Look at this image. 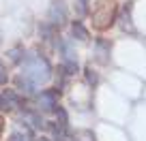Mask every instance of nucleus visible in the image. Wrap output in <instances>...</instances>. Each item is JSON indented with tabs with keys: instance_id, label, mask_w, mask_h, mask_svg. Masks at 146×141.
I'll return each mask as SVG.
<instances>
[{
	"instance_id": "nucleus-2",
	"label": "nucleus",
	"mask_w": 146,
	"mask_h": 141,
	"mask_svg": "<svg viewBox=\"0 0 146 141\" xmlns=\"http://www.w3.org/2000/svg\"><path fill=\"white\" fill-rule=\"evenodd\" d=\"M116 13H118V7H116L114 0H99L92 9V28L95 30H108L116 22Z\"/></svg>"
},
{
	"instance_id": "nucleus-6",
	"label": "nucleus",
	"mask_w": 146,
	"mask_h": 141,
	"mask_svg": "<svg viewBox=\"0 0 146 141\" xmlns=\"http://www.w3.org/2000/svg\"><path fill=\"white\" fill-rule=\"evenodd\" d=\"M73 141H95V132L92 131H78L73 135Z\"/></svg>"
},
{
	"instance_id": "nucleus-5",
	"label": "nucleus",
	"mask_w": 146,
	"mask_h": 141,
	"mask_svg": "<svg viewBox=\"0 0 146 141\" xmlns=\"http://www.w3.org/2000/svg\"><path fill=\"white\" fill-rule=\"evenodd\" d=\"M71 32H73V37L80 39V41H86V39H88V30H86L80 22H75V24L71 26Z\"/></svg>"
},
{
	"instance_id": "nucleus-7",
	"label": "nucleus",
	"mask_w": 146,
	"mask_h": 141,
	"mask_svg": "<svg viewBox=\"0 0 146 141\" xmlns=\"http://www.w3.org/2000/svg\"><path fill=\"white\" fill-rule=\"evenodd\" d=\"M9 141H32V137H30V132H24V131H15L13 135H11V139Z\"/></svg>"
},
{
	"instance_id": "nucleus-1",
	"label": "nucleus",
	"mask_w": 146,
	"mask_h": 141,
	"mask_svg": "<svg viewBox=\"0 0 146 141\" xmlns=\"http://www.w3.org/2000/svg\"><path fill=\"white\" fill-rule=\"evenodd\" d=\"M19 77H24L32 88L43 86V83L52 77V66L41 54H35V51H32V54L24 56L22 75H19Z\"/></svg>"
},
{
	"instance_id": "nucleus-10",
	"label": "nucleus",
	"mask_w": 146,
	"mask_h": 141,
	"mask_svg": "<svg viewBox=\"0 0 146 141\" xmlns=\"http://www.w3.org/2000/svg\"><path fill=\"white\" fill-rule=\"evenodd\" d=\"M86 9H88V7H86V0H80V15L86 13Z\"/></svg>"
},
{
	"instance_id": "nucleus-3",
	"label": "nucleus",
	"mask_w": 146,
	"mask_h": 141,
	"mask_svg": "<svg viewBox=\"0 0 146 141\" xmlns=\"http://www.w3.org/2000/svg\"><path fill=\"white\" fill-rule=\"evenodd\" d=\"M50 22L52 26H62L67 22V7H64V0H54L50 7Z\"/></svg>"
},
{
	"instance_id": "nucleus-11",
	"label": "nucleus",
	"mask_w": 146,
	"mask_h": 141,
	"mask_svg": "<svg viewBox=\"0 0 146 141\" xmlns=\"http://www.w3.org/2000/svg\"><path fill=\"white\" fill-rule=\"evenodd\" d=\"M0 132H2V115H0Z\"/></svg>"
},
{
	"instance_id": "nucleus-9",
	"label": "nucleus",
	"mask_w": 146,
	"mask_h": 141,
	"mask_svg": "<svg viewBox=\"0 0 146 141\" xmlns=\"http://www.w3.org/2000/svg\"><path fill=\"white\" fill-rule=\"evenodd\" d=\"M2 83H7V71H5V66H2V62H0V86Z\"/></svg>"
},
{
	"instance_id": "nucleus-4",
	"label": "nucleus",
	"mask_w": 146,
	"mask_h": 141,
	"mask_svg": "<svg viewBox=\"0 0 146 141\" xmlns=\"http://www.w3.org/2000/svg\"><path fill=\"white\" fill-rule=\"evenodd\" d=\"M58 90H45L39 94V109L41 111H56L58 107Z\"/></svg>"
},
{
	"instance_id": "nucleus-8",
	"label": "nucleus",
	"mask_w": 146,
	"mask_h": 141,
	"mask_svg": "<svg viewBox=\"0 0 146 141\" xmlns=\"http://www.w3.org/2000/svg\"><path fill=\"white\" fill-rule=\"evenodd\" d=\"M86 81L90 83V86H95V83H97V75L92 73L90 68H86Z\"/></svg>"
}]
</instances>
